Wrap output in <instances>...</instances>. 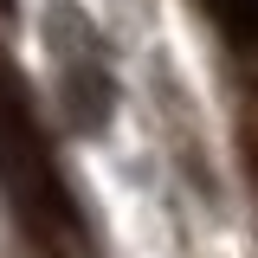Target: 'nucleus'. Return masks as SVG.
I'll use <instances>...</instances> for the list:
<instances>
[{
	"instance_id": "nucleus-1",
	"label": "nucleus",
	"mask_w": 258,
	"mask_h": 258,
	"mask_svg": "<svg viewBox=\"0 0 258 258\" xmlns=\"http://www.w3.org/2000/svg\"><path fill=\"white\" fill-rule=\"evenodd\" d=\"M45 32H52V45H58V103H64V123L78 129V136H103L116 91H110L103 45L91 39V20H84L78 7H58V13L45 20Z\"/></svg>"
},
{
	"instance_id": "nucleus-2",
	"label": "nucleus",
	"mask_w": 258,
	"mask_h": 258,
	"mask_svg": "<svg viewBox=\"0 0 258 258\" xmlns=\"http://www.w3.org/2000/svg\"><path fill=\"white\" fill-rule=\"evenodd\" d=\"M207 13L232 45H258V0H207Z\"/></svg>"
},
{
	"instance_id": "nucleus-3",
	"label": "nucleus",
	"mask_w": 258,
	"mask_h": 258,
	"mask_svg": "<svg viewBox=\"0 0 258 258\" xmlns=\"http://www.w3.org/2000/svg\"><path fill=\"white\" fill-rule=\"evenodd\" d=\"M0 13H13V0H0Z\"/></svg>"
}]
</instances>
